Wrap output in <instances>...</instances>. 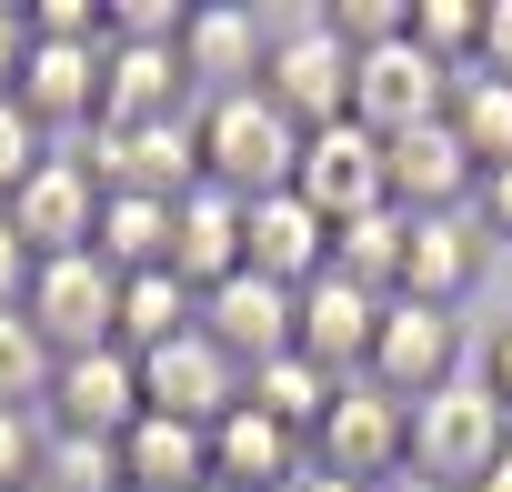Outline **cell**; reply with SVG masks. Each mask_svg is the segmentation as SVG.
Here are the masks:
<instances>
[{
  "label": "cell",
  "mask_w": 512,
  "mask_h": 492,
  "mask_svg": "<svg viewBox=\"0 0 512 492\" xmlns=\"http://www.w3.org/2000/svg\"><path fill=\"white\" fill-rule=\"evenodd\" d=\"M191 141H201V181L231 191V201H272V191H292V171H302V131H292L262 91L201 101V111H191Z\"/></svg>",
  "instance_id": "6da1fadb"
},
{
  "label": "cell",
  "mask_w": 512,
  "mask_h": 492,
  "mask_svg": "<svg viewBox=\"0 0 512 492\" xmlns=\"http://www.w3.org/2000/svg\"><path fill=\"white\" fill-rule=\"evenodd\" d=\"M512 452V412L462 372L452 392H432V402H412V472L422 482H442V492H472L492 462Z\"/></svg>",
  "instance_id": "7a4b0ae2"
},
{
  "label": "cell",
  "mask_w": 512,
  "mask_h": 492,
  "mask_svg": "<svg viewBox=\"0 0 512 492\" xmlns=\"http://www.w3.org/2000/svg\"><path fill=\"white\" fill-rule=\"evenodd\" d=\"M262 101L292 121V131H332L352 121V41L312 11L292 31H272V61H262Z\"/></svg>",
  "instance_id": "3957f363"
},
{
  "label": "cell",
  "mask_w": 512,
  "mask_h": 492,
  "mask_svg": "<svg viewBox=\"0 0 512 492\" xmlns=\"http://www.w3.org/2000/svg\"><path fill=\"white\" fill-rule=\"evenodd\" d=\"M31 332L71 362V352H111L121 342V272L101 262V252H61V262H41L31 272Z\"/></svg>",
  "instance_id": "277c9868"
},
{
  "label": "cell",
  "mask_w": 512,
  "mask_h": 492,
  "mask_svg": "<svg viewBox=\"0 0 512 492\" xmlns=\"http://www.w3.org/2000/svg\"><path fill=\"white\" fill-rule=\"evenodd\" d=\"M312 462L342 472V482H362V492H382V482L412 472V412L392 392H372V382H342L332 412H322V432H312Z\"/></svg>",
  "instance_id": "5b68a950"
},
{
  "label": "cell",
  "mask_w": 512,
  "mask_h": 492,
  "mask_svg": "<svg viewBox=\"0 0 512 492\" xmlns=\"http://www.w3.org/2000/svg\"><path fill=\"white\" fill-rule=\"evenodd\" d=\"M372 392H392L402 412L452 392L462 382V312H432V302H392L382 332H372V362H362Z\"/></svg>",
  "instance_id": "8992f818"
},
{
  "label": "cell",
  "mask_w": 512,
  "mask_h": 492,
  "mask_svg": "<svg viewBox=\"0 0 512 492\" xmlns=\"http://www.w3.org/2000/svg\"><path fill=\"white\" fill-rule=\"evenodd\" d=\"M442 101H452V71H442V61H422V51H412V31H402V41H382V51H352V121H362L372 141H402V131L442 121Z\"/></svg>",
  "instance_id": "52a82bcc"
},
{
  "label": "cell",
  "mask_w": 512,
  "mask_h": 492,
  "mask_svg": "<svg viewBox=\"0 0 512 492\" xmlns=\"http://www.w3.org/2000/svg\"><path fill=\"white\" fill-rule=\"evenodd\" d=\"M292 191L342 231V221H362V211H392V161H382V141H372L362 121H332V131H302Z\"/></svg>",
  "instance_id": "ba28073f"
},
{
  "label": "cell",
  "mask_w": 512,
  "mask_h": 492,
  "mask_svg": "<svg viewBox=\"0 0 512 492\" xmlns=\"http://www.w3.org/2000/svg\"><path fill=\"white\" fill-rule=\"evenodd\" d=\"M141 362V412H171V422H191V432H211L231 402H241V362L191 322L181 342H161V352H131Z\"/></svg>",
  "instance_id": "9c48e42d"
},
{
  "label": "cell",
  "mask_w": 512,
  "mask_h": 492,
  "mask_svg": "<svg viewBox=\"0 0 512 492\" xmlns=\"http://www.w3.org/2000/svg\"><path fill=\"white\" fill-rule=\"evenodd\" d=\"M0 211H11V231L31 241L41 262H61V252H91V231H101V181H91L81 151H51Z\"/></svg>",
  "instance_id": "30bf717a"
},
{
  "label": "cell",
  "mask_w": 512,
  "mask_h": 492,
  "mask_svg": "<svg viewBox=\"0 0 512 492\" xmlns=\"http://www.w3.org/2000/svg\"><path fill=\"white\" fill-rule=\"evenodd\" d=\"M382 312H392L382 292H362V282L322 272V282H302V302H292V352H302V362H322L332 382H362Z\"/></svg>",
  "instance_id": "8fae6325"
},
{
  "label": "cell",
  "mask_w": 512,
  "mask_h": 492,
  "mask_svg": "<svg viewBox=\"0 0 512 492\" xmlns=\"http://www.w3.org/2000/svg\"><path fill=\"white\" fill-rule=\"evenodd\" d=\"M91 181L101 191H151V201H181L201 191V141L191 121H141V131H91Z\"/></svg>",
  "instance_id": "7c38bea8"
},
{
  "label": "cell",
  "mask_w": 512,
  "mask_h": 492,
  "mask_svg": "<svg viewBox=\"0 0 512 492\" xmlns=\"http://www.w3.org/2000/svg\"><path fill=\"white\" fill-rule=\"evenodd\" d=\"M241 272H262V282H282V292L322 282V272H332V221H322L302 191L241 201Z\"/></svg>",
  "instance_id": "4fadbf2b"
},
{
  "label": "cell",
  "mask_w": 512,
  "mask_h": 492,
  "mask_svg": "<svg viewBox=\"0 0 512 492\" xmlns=\"http://www.w3.org/2000/svg\"><path fill=\"white\" fill-rule=\"evenodd\" d=\"M51 432H91V442H121L131 422H141V362L111 342V352H71L61 372H51Z\"/></svg>",
  "instance_id": "5bb4252c"
},
{
  "label": "cell",
  "mask_w": 512,
  "mask_h": 492,
  "mask_svg": "<svg viewBox=\"0 0 512 492\" xmlns=\"http://www.w3.org/2000/svg\"><path fill=\"white\" fill-rule=\"evenodd\" d=\"M191 71L161 41H111L101 51V131H141V121H191Z\"/></svg>",
  "instance_id": "9a60e30c"
},
{
  "label": "cell",
  "mask_w": 512,
  "mask_h": 492,
  "mask_svg": "<svg viewBox=\"0 0 512 492\" xmlns=\"http://www.w3.org/2000/svg\"><path fill=\"white\" fill-rule=\"evenodd\" d=\"M292 302H302V292H282V282H262V272H231V282L201 292V332H211L241 372H262V362L292 352Z\"/></svg>",
  "instance_id": "2e32d148"
},
{
  "label": "cell",
  "mask_w": 512,
  "mask_h": 492,
  "mask_svg": "<svg viewBox=\"0 0 512 492\" xmlns=\"http://www.w3.org/2000/svg\"><path fill=\"white\" fill-rule=\"evenodd\" d=\"M382 161H392V211H412V221L472 211V191H482V171H472V151L452 141V121H422V131L382 141Z\"/></svg>",
  "instance_id": "e0dca14e"
},
{
  "label": "cell",
  "mask_w": 512,
  "mask_h": 492,
  "mask_svg": "<svg viewBox=\"0 0 512 492\" xmlns=\"http://www.w3.org/2000/svg\"><path fill=\"white\" fill-rule=\"evenodd\" d=\"M302 472H312V442L282 432L272 412L231 402V412L211 422V482H231V492H292Z\"/></svg>",
  "instance_id": "ac0fdd59"
},
{
  "label": "cell",
  "mask_w": 512,
  "mask_h": 492,
  "mask_svg": "<svg viewBox=\"0 0 512 492\" xmlns=\"http://www.w3.org/2000/svg\"><path fill=\"white\" fill-rule=\"evenodd\" d=\"M262 61H272V41H262V21H251V11H231V0H201V11H191L181 71H191L201 101H221V91H262Z\"/></svg>",
  "instance_id": "d6986e66"
},
{
  "label": "cell",
  "mask_w": 512,
  "mask_h": 492,
  "mask_svg": "<svg viewBox=\"0 0 512 492\" xmlns=\"http://www.w3.org/2000/svg\"><path fill=\"white\" fill-rule=\"evenodd\" d=\"M472 272H482V221H472V211H442V221H412V241H402V282H392V302H432V312H462Z\"/></svg>",
  "instance_id": "ffe728a7"
},
{
  "label": "cell",
  "mask_w": 512,
  "mask_h": 492,
  "mask_svg": "<svg viewBox=\"0 0 512 492\" xmlns=\"http://www.w3.org/2000/svg\"><path fill=\"white\" fill-rule=\"evenodd\" d=\"M11 101H21L41 131H101V51H81V41H31Z\"/></svg>",
  "instance_id": "44dd1931"
},
{
  "label": "cell",
  "mask_w": 512,
  "mask_h": 492,
  "mask_svg": "<svg viewBox=\"0 0 512 492\" xmlns=\"http://www.w3.org/2000/svg\"><path fill=\"white\" fill-rule=\"evenodd\" d=\"M171 272L191 282V292H211V282H231L241 272V201L231 191H181L171 201Z\"/></svg>",
  "instance_id": "7402d4cb"
},
{
  "label": "cell",
  "mask_w": 512,
  "mask_h": 492,
  "mask_svg": "<svg viewBox=\"0 0 512 492\" xmlns=\"http://www.w3.org/2000/svg\"><path fill=\"white\" fill-rule=\"evenodd\" d=\"M121 482L131 492H201L211 482V432H191L171 412H141L121 432Z\"/></svg>",
  "instance_id": "603a6c76"
},
{
  "label": "cell",
  "mask_w": 512,
  "mask_h": 492,
  "mask_svg": "<svg viewBox=\"0 0 512 492\" xmlns=\"http://www.w3.org/2000/svg\"><path fill=\"white\" fill-rule=\"evenodd\" d=\"M91 252H101L121 282H131V272H171V201H151V191H101Z\"/></svg>",
  "instance_id": "cb8c5ba5"
},
{
  "label": "cell",
  "mask_w": 512,
  "mask_h": 492,
  "mask_svg": "<svg viewBox=\"0 0 512 492\" xmlns=\"http://www.w3.org/2000/svg\"><path fill=\"white\" fill-rule=\"evenodd\" d=\"M442 121H452V141L472 151V171H502L512 161V81L502 71H452V101H442Z\"/></svg>",
  "instance_id": "d4e9b609"
},
{
  "label": "cell",
  "mask_w": 512,
  "mask_h": 492,
  "mask_svg": "<svg viewBox=\"0 0 512 492\" xmlns=\"http://www.w3.org/2000/svg\"><path fill=\"white\" fill-rule=\"evenodd\" d=\"M332 392H342V382H332L322 362H302V352H282V362H262V372H241V402H251V412H272V422H282V432H302V442L322 432Z\"/></svg>",
  "instance_id": "484cf974"
},
{
  "label": "cell",
  "mask_w": 512,
  "mask_h": 492,
  "mask_svg": "<svg viewBox=\"0 0 512 492\" xmlns=\"http://www.w3.org/2000/svg\"><path fill=\"white\" fill-rule=\"evenodd\" d=\"M201 322V292L181 282V272H131L121 282V352H161V342H181Z\"/></svg>",
  "instance_id": "4316f807"
},
{
  "label": "cell",
  "mask_w": 512,
  "mask_h": 492,
  "mask_svg": "<svg viewBox=\"0 0 512 492\" xmlns=\"http://www.w3.org/2000/svg\"><path fill=\"white\" fill-rule=\"evenodd\" d=\"M402 241H412V211H362V221L332 231V272L392 302V282H402Z\"/></svg>",
  "instance_id": "83f0119b"
},
{
  "label": "cell",
  "mask_w": 512,
  "mask_h": 492,
  "mask_svg": "<svg viewBox=\"0 0 512 492\" xmlns=\"http://www.w3.org/2000/svg\"><path fill=\"white\" fill-rule=\"evenodd\" d=\"M51 372H61V352L31 332V312H0V412H41Z\"/></svg>",
  "instance_id": "f1b7e54d"
},
{
  "label": "cell",
  "mask_w": 512,
  "mask_h": 492,
  "mask_svg": "<svg viewBox=\"0 0 512 492\" xmlns=\"http://www.w3.org/2000/svg\"><path fill=\"white\" fill-rule=\"evenodd\" d=\"M41 492H131V482H121V442L51 432V442H41Z\"/></svg>",
  "instance_id": "f546056e"
},
{
  "label": "cell",
  "mask_w": 512,
  "mask_h": 492,
  "mask_svg": "<svg viewBox=\"0 0 512 492\" xmlns=\"http://www.w3.org/2000/svg\"><path fill=\"white\" fill-rule=\"evenodd\" d=\"M412 51L442 61V71H472L482 61V11L472 0H412Z\"/></svg>",
  "instance_id": "4dcf8cb0"
},
{
  "label": "cell",
  "mask_w": 512,
  "mask_h": 492,
  "mask_svg": "<svg viewBox=\"0 0 512 492\" xmlns=\"http://www.w3.org/2000/svg\"><path fill=\"white\" fill-rule=\"evenodd\" d=\"M41 161H51V131H41L21 101H0V201H11V191H21Z\"/></svg>",
  "instance_id": "1f68e13d"
},
{
  "label": "cell",
  "mask_w": 512,
  "mask_h": 492,
  "mask_svg": "<svg viewBox=\"0 0 512 492\" xmlns=\"http://www.w3.org/2000/svg\"><path fill=\"white\" fill-rule=\"evenodd\" d=\"M41 412H0V492H21V482H41Z\"/></svg>",
  "instance_id": "d6a6232c"
},
{
  "label": "cell",
  "mask_w": 512,
  "mask_h": 492,
  "mask_svg": "<svg viewBox=\"0 0 512 492\" xmlns=\"http://www.w3.org/2000/svg\"><path fill=\"white\" fill-rule=\"evenodd\" d=\"M31 272H41V252L11 231V211H0V312H21V302H31Z\"/></svg>",
  "instance_id": "836d02e7"
},
{
  "label": "cell",
  "mask_w": 512,
  "mask_h": 492,
  "mask_svg": "<svg viewBox=\"0 0 512 492\" xmlns=\"http://www.w3.org/2000/svg\"><path fill=\"white\" fill-rule=\"evenodd\" d=\"M21 61H31V0H0V101L21 91Z\"/></svg>",
  "instance_id": "e575fe53"
},
{
  "label": "cell",
  "mask_w": 512,
  "mask_h": 492,
  "mask_svg": "<svg viewBox=\"0 0 512 492\" xmlns=\"http://www.w3.org/2000/svg\"><path fill=\"white\" fill-rule=\"evenodd\" d=\"M472 221H482L492 241H512V161H502V171H482V191H472Z\"/></svg>",
  "instance_id": "d590c367"
},
{
  "label": "cell",
  "mask_w": 512,
  "mask_h": 492,
  "mask_svg": "<svg viewBox=\"0 0 512 492\" xmlns=\"http://www.w3.org/2000/svg\"><path fill=\"white\" fill-rule=\"evenodd\" d=\"M482 71L512 81V0H482Z\"/></svg>",
  "instance_id": "8d00e7d4"
},
{
  "label": "cell",
  "mask_w": 512,
  "mask_h": 492,
  "mask_svg": "<svg viewBox=\"0 0 512 492\" xmlns=\"http://www.w3.org/2000/svg\"><path fill=\"white\" fill-rule=\"evenodd\" d=\"M472 382H482V392H492V402L512 412V322H502V332L482 342V372H472Z\"/></svg>",
  "instance_id": "74e56055"
},
{
  "label": "cell",
  "mask_w": 512,
  "mask_h": 492,
  "mask_svg": "<svg viewBox=\"0 0 512 492\" xmlns=\"http://www.w3.org/2000/svg\"><path fill=\"white\" fill-rule=\"evenodd\" d=\"M472 492H512V452H502V462H492V472H482Z\"/></svg>",
  "instance_id": "f35d334b"
},
{
  "label": "cell",
  "mask_w": 512,
  "mask_h": 492,
  "mask_svg": "<svg viewBox=\"0 0 512 492\" xmlns=\"http://www.w3.org/2000/svg\"><path fill=\"white\" fill-rule=\"evenodd\" d=\"M382 492H442V482H422V472H402V482H382Z\"/></svg>",
  "instance_id": "ab89813d"
},
{
  "label": "cell",
  "mask_w": 512,
  "mask_h": 492,
  "mask_svg": "<svg viewBox=\"0 0 512 492\" xmlns=\"http://www.w3.org/2000/svg\"><path fill=\"white\" fill-rule=\"evenodd\" d=\"M201 492H231V482H201Z\"/></svg>",
  "instance_id": "60d3db41"
},
{
  "label": "cell",
  "mask_w": 512,
  "mask_h": 492,
  "mask_svg": "<svg viewBox=\"0 0 512 492\" xmlns=\"http://www.w3.org/2000/svg\"><path fill=\"white\" fill-rule=\"evenodd\" d=\"M21 492H41V482H21Z\"/></svg>",
  "instance_id": "b9f144b4"
}]
</instances>
